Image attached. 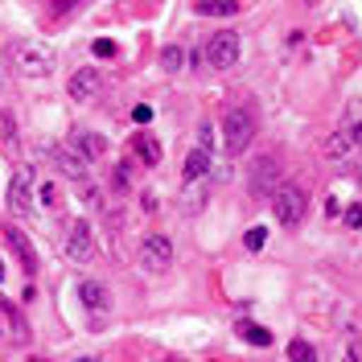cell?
Masks as SVG:
<instances>
[{
    "instance_id": "3",
    "label": "cell",
    "mask_w": 362,
    "mask_h": 362,
    "mask_svg": "<svg viewBox=\"0 0 362 362\" xmlns=\"http://www.w3.org/2000/svg\"><path fill=\"white\" fill-rule=\"evenodd\" d=\"M272 214L280 218V226H300V218L309 214V194L296 181H280V189L272 194Z\"/></svg>"
},
{
    "instance_id": "32",
    "label": "cell",
    "mask_w": 362,
    "mask_h": 362,
    "mask_svg": "<svg viewBox=\"0 0 362 362\" xmlns=\"http://www.w3.org/2000/svg\"><path fill=\"white\" fill-rule=\"evenodd\" d=\"M74 362H99V358H95V354H87V358H83V354H78V358H74Z\"/></svg>"
},
{
    "instance_id": "13",
    "label": "cell",
    "mask_w": 362,
    "mask_h": 362,
    "mask_svg": "<svg viewBox=\"0 0 362 362\" xmlns=\"http://www.w3.org/2000/svg\"><path fill=\"white\" fill-rule=\"evenodd\" d=\"M325 160H329V165H354V160H358V144H354V136L338 128V132L325 140Z\"/></svg>"
},
{
    "instance_id": "1",
    "label": "cell",
    "mask_w": 362,
    "mask_h": 362,
    "mask_svg": "<svg viewBox=\"0 0 362 362\" xmlns=\"http://www.w3.org/2000/svg\"><path fill=\"white\" fill-rule=\"evenodd\" d=\"M8 62L21 78H49L54 74V54L37 42H13L8 45Z\"/></svg>"
},
{
    "instance_id": "2",
    "label": "cell",
    "mask_w": 362,
    "mask_h": 362,
    "mask_svg": "<svg viewBox=\"0 0 362 362\" xmlns=\"http://www.w3.org/2000/svg\"><path fill=\"white\" fill-rule=\"evenodd\" d=\"M251 140H255V115L251 107H230L223 115V144L230 157H243L251 148Z\"/></svg>"
},
{
    "instance_id": "27",
    "label": "cell",
    "mask_w": 362,
    "mask_h": 362,
    "mask_svg": "<svg viewBox=\"0 0 362 362\" xmlns=\"http://www.w3.org/2000/svg\"><path fill=\"white\" fill-rule=\"evenodd\" d=\"M42 202L49 206V210H58L62 198H58V185H54V181H42Z\"/></svg>"
},
{
    "instance_id": "25",
    "label": "cell",
    "mask_w": 362,
    "mask_h": 362,
    "mask_svg": "<svg viewBox=\"0 0 362 362\" xmlns=\"http://www.w3.org/2000/svg\"><path fill=\"white\" fill-rule=\"evenodd\" d=\"M264 243H268V230L264 226H251L247 235H243V247L247 251H264Z\"/></svg>"
},
{
    "instance_id": "22",
    "label": "cell",
    "mask_w": 362,
    "mask_h": 362,
    "mask_svg": "<svg viewBox=\"0 0 362 362\" xmlns=\"http://www.w3.org/2000/svg\"><path fill=\"white\" fill-rule=\"evenodd\" d=\"M288 358L293 362H321V354H317V346H309L305 338L288 341Z\"/></svg>"
},
{
    "instance_id": "28",
    "label": "cell",
    "mask_w": 362,
    "mask_h": 362,
    "mask_svg": "<svg viewBox=\"0 0 362 362\" xmlns=\"http://www.w3.org/2000/svg\"><path fill=\"white\" fill-rule=\"evenodd\" d=\"M90 49H95L99 58H115V42H112V37H99V42L90 45Z\"/></svg>"
},
{
    "instance_id": "8",
    "label": "cell",
    "mask_w": 362,
    "mask_h": 362,
    "mask_svg": "<svg viewBox=\"0 0 362 362\" xmlns=\"http://www.w3.org/2000/svg\"><path fill=\"white\" fill-rule=\"evenodd\" d=\"M173 259H177V247H173L169 235H148L140 243V268L144 272H169Z\"/></svg>"
},
{
    "instance_id": "7",
    "label": "cell",
    "mask_w": 362,
    "mask_h": 362,
    "mask_svg": "<svg viewBox=\"0 0 362 362\" xmlns=\"http://www.w3.org/2000/svg\"><path fill=\"white\" fill-rule=\"evenodd\" d=\"M62 251H66L70 264H90V259H95V226H90L87 218H74V223L66 226Z\"/></svg>"
},
{
    "instance_id": "18",
    "label": "cell",
    "mask_w": 362,
    "mask_h": 362,
    "mask_svg": "<svg viewBox=\"0 0 362 362\" xmlns=\"http://www.w3.org/2000/svg\"><path fill=\"white\" fill-rule=\"evenodd\" d=\"M107 185H112V194H115V198L132 194V189H136V181H132V160H119V165L112 169V181H107Z\"/></svg>"
},
{
    "instance_id": "16",
    "label": "cell",
    "mask_w": 362,
    "mask_h": 362,
    "mask_svg": "<svg viewBox=\"0 0 362 362\" xmlns=\"http://www.w3.org/2000/svg\"><path fill=\"white\" fill-rule=\"evenodd\" d=\"M210 153H202V148H189V157H185V165H181V185H189V181H202L210 177Z\"/></svg>"
},
{
    "instance_id": "20",
    "label": "cell",
    "mask_w": 362,
    "mask_h": 362,
    "mask_svg": "<svg viewBox=\"0 0 362 362\" xmlns=\"http://www.w3.org/2000/svg\"><path fill=\"white\" fill-rule=\"evenodd\" d=\"M0 321H4V325H8V334H13V338H29V329H25V321H21V313H17V309H13V305H8V300H0Z\"/></svg>"
},
{
    "instance_id": "29",
    "label": "cell",
    "mask_w": 362,
    "mask_h": 362,
    "mask_svg": "<svg viewBox=\"0 0 362 362\" xmlns=\"http://www.w3.org/2000/svg\"><path fill=\"white\" fill-rule=\"evenodd\" d=\"M341 362H362V341H350V346H341Z\"/></svg>"
},
{
    "instance_id": "26",
    "label": "cell",
    "mask_w": 362,
    "mask_h": 362,
    "mask_svg": "<svg viewBox=\"0 0 362 362\" xmlns=\"http://www.w3.org/2000/svg\"><path fill=\"white\" fill-rule=\"evenodd\" d=\"M198 148L202 153H214V128L210 124H198Z\"/></svg>"
},
{
    "instance_id": "14",
    "label": "cell",
    "mask_w": 362,
    "mask_h": 362,
    "mask_svg": "<svg viewBox=\"0 0 362 362\" xmlns=\"http://www.w3.org/2000/svg\"><path fill=\"white\" fill-rule=\"evenodd\" d=\"M210 185L214 181L202 177V181H189V185H181V210L185 214H202L206 202H210Z\"/></svg>"
},
{
    "instance_id": "5",
    "label": "cell",
    "mask_w": 362,
    "mask_h": 362,
    "mask_svg": "<svg viewBox=\"0 0 362 362\" xmlns=\"http://www.w3.org/2000/svg\"><path fill=\"white\" fill-rule=\"evenodd\" d=\"M239 54H243V37H239L235 29H218V33L202 45V62L210 70H230L239 62Z\"/></svg>"
},
{
    "instance_id": "24",
    "label": "cell",
    "mask_w": 362,
    "mask_h": 362,
    "mask_svg": "<svg viewBox=\"0 0 362 362\" xmlns=\"http://www.w3.org/2000/svg\"><path fill=\"white\" fill-rule=\"evenodd\" d=\"M362 128V99H350L346 103V119H341V132H354Z\"/></svg>"
},
{
    "instance_id": "19",
    "label": "cell",
    "mask_w": 362,
    "mask_h": 362,
    "mask_svg": "<svg viewBox=\"0 0 362 362\" xmlns=\"http://www.w3.org/2000/svg\"><path fill=\"white\" fill-rule=\"evenodd\" d=\"M235 334H239L243 341H251V346H272V334L264 329V325H255V321H239Z\"/></svg>"
},
{
    "instance_id": "10",
    "label": "cell",
    "mask_w": 362,
    "mask_h": 362,
    "mask_svg": "<svg viewBox=\"0 0 362 362\" xmlns=\"http://www.w3.org/2000/svg\"><path fill=\"white\" fill-rule=\"evenodd\" d=\"M78 300H83V313H112V288L103 280H78Z\"/></svg>"
},
{
    "instance_id": "12",
    "label": "cell",
    "mask_w": 362,
    "mask_h": 362,
    "mask_svg": "<svg viewBox=\"0 0 362 362\" xmlns=\"http://www.w3.org/2000/svg\"><path fill=\"white\" fill-rule=\"evenodd\" d=\"M70 148L87 160V165H90V160H103V157H107V136L90 132V128H78V132L70 136Z\"/></svg>"
},
{
    "instance_id": "30",
    "label": "cell",
    "mask_w": 362,
    "mask_h": 362,
    "mask_svg": "<svg viewBox=\"0 0 362 362\" xmlns=\"http://www.w3.org/2000/svg\"><path fill=\"white\" fill-rule=\"evenodd\" d=\"M341 218H346V226H354V230H358V226H362V202H354L346 214H341Z\"/></svg>"
},
{
    "instance_id": "6",
    "label": "cell",
    "mask_w": 362,
    "mask_h": 362,
    "mask_svg": "<svg viewBox=\"0 0 362 362\" xmlns=\"http://www.w3.org/2000/svg\"><path fill=\"white\" fill-rule=\"evenodd\" d=\"M33 189H37V177H33V169L29 165H17L13 169V181H8V210L17 214V218H37L33 210Z\"/></svg>"
},
{
    "instance_id": "33",
    "label": "cell",
    "mask_w": 362,
    "mask_h": 362,
    "mask_svg": "<svg viewBox=\"0 0 362 362\" xmlns=\"http://www.w3.org/2000/svg\"><path fill=\"white\" fill-rule=\"evenodd\" d=\"M0 284H4V264H0Z\"/></svg>"
},
{
    "instance_id": "23",
    "label": "cell",
    "mask_w": 362,
    "mask_h": 362,
    "mask_svg": "<svg viewBox=\"0 0 362 362\" xmlns=\"http://www.w3.org/2000/svg\"><path fill=\"white\" fill-rule=\"evenodd\" d=\"M160 66L165 70H181L185 66V49H181V45H165V49H160Z\"/></svg>"
},
{
    "instance_id": "17",
    "label": "cell",
    "mask_w": 362,
    "mask_h": 362,
    "mask_svg": "<svg viewBox=\"0 0 362 362\" xmlns=\"http://www.w3.org/2000/svg\"><path fill=\"white\" fill-rule=\"evenodd\" d=\"M132 148H136V160H140V165H148V169L160 165V140L157 136H136Z\"/></svg>"
},
{
    "instance_id": "31",
    "label": "cell",
    "mask_w": 362,
    "mask_h": 362,
    "mask_svg": "<svg viewBox=\"0 0 362 362\" xmlns=\"http://www.w3.org/2000/svg\"><path fill=\"white\" fill-rule=\"evenodd\" d=\"M132 119H136V124H148V119H153V107H148V103H140V107L132 112Z\"/></svg>"
},
{
    "instance_id": "9",
    "label": "cell",
    "mask_w": 362,
    "mask_h": 362,
    "mask_svg": "<svg viewBox=\"0 0 362 362\" xmlns=\"http://www.w3.org/2000/svg\"><path fill=\"white\" fill-rule=\"evenodd\" d=\"M103 87H107V78H103V74H99L95 66L74 70V74H70V83H66L70 99H78V103H90V99H99V95H103Z\"/></svg>"
},
{
    "instance_id": "15",
    "label": "cell",
    "mask_w": 362,
    "mask_h": 362,
    "mask_svg": "<svg viewBox=\"0 0 362 362\" xmlns=\"http://www.w3.org/2000/svg\"><path fill=\"white\" fill-rule=\"evenodd\" d=\"M4 239H8V247L17 251V259H21L25 276H33V272H37V255H33V247H29V239H25L17 226H4Z\"/></svg>"
},
{
    "instance_id": "11",
    "label": "cell",
    "mask_w": 362,
    "mask_h": 362,
    "mask_svg": "<svg viewBox=\"0 0 362 362\" xmlns=\"http://www.w3.org/2000/svg\"><path fill=\"white\" fill-rule=\"evenodd\" d=\"M45 157L54 160V165H58V169H62V173H66L70 181L90 177V173H87V160L78 157V153H74L70 144H45Z\"/></svg>"
},
{
    "instance_id": "21",
    "label": "cell",
    "mask_w": 362,
    "mask_h": 362,
    "mask_svg": "<svg viewBox=\"0 0 362 362\" xmlns=\"http://www.w3.org/2000/svg\"><path fill=\"white\" fill-rule=\"evenodd\" d=\"M198 13H202V17H235L239 4H235V0H198Z\"/></svg>"
},
{
    "instance_id": "4",
    "label": "cell",
    "mask_w": 362,
    "mask_h": 362,
    "mask_svg": "<svg viewBox=\"0 0 362 362\" xmlns=\"http://www.w3.org/2000/svg\"><path fill=\"white\" fill-rule=\"evenodd\" d=\"M280 189V160L272 153H255L247 160V194L251 198H272Z\"/></svg>"
}]
</instances>
